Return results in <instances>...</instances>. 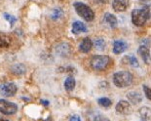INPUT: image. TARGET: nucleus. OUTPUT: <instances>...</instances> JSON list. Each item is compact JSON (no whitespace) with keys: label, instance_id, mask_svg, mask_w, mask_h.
Returning <instances> with one entry per match:
<instances>
[{"label":"nucleus","instance_id":"obj_1","mask_svg":"<svg viewBox=\"0 0 151 121\" xmlns=\"http://www.w3.org/2000/svg\"><path fill=\"white\" fill-rule=\"evenodd\" d=\"M149 15L150 11L148 6L141 9H134L132 12V22L137 27H142L149 19Z\"/></svg>","mask_w":151,"mask_h":121},{"label":"nucleus","instance_id":"obj_2","mask_svg":"<svg viewBox=\"0 0 151 121\" xmlns=\"http://www.w3.org/2000/svg\"><path fill=\"white\" fill-rule=\"evenodd\" d=\"M113 82L119 88L128 87L133 82V75L129 71H118L113 75Z\"/></svg>","mask_w":151,"mask_h":121},{"label":"nucleus","instance_id":"obj_3","mask_svg":"<svg viewBox=\"0 0 151 121\" xmlns=\"http://www.w3.org/2000/svg\"><path fill=\"white\" fill-rule=\"evenodd\" d=\"M74 8L77 12V14L81 18L84 19V20H86L87 22H91L94 20L95 14L91 9V7H89L88 5H86L82 2H76L74 3Z\"/></svg>","mask_w":151,"mask_h":121},{"label":"nucleus","instance_id":"obj_4","mask_svg":"<svg viewBox=\"0 0 151 121\" xmlns=\"http://www.w3.org/2000/svg\"><path fill=\"white\" fill-rule=\"evenodd\" d=\"M91 66L96 71H102V69L106 68V66L109 63V58L107 56L104 55H98L94 56L91 59Z\"/></svg>","mask_w":151,"mask_h":121},{"label":"nucleus","instance_id":"obj_5","mask_svg":"<svg viewBox=\"0 0 151 121\" xmlns=\"http://www.w3.org/2000/svg\"><path fill=\"white\" fill-rule=\"evenodd\" d=\"M18 107L17 104L11 102H8L6 100H0V112L3 114H7V115H11L17 112Z\"/></svg>","mask_w":151,"mask_h":121},{"label":"nucleus","instance_id":"obj_6","mask_svg":"<svg viewBox=\"0 0 151 121\" xmlns=\"http://www.w3.org/2000/svg\"><path fill=\"white\" fill-rule=\"evenodd\" d=\"M17 93V86L14 83H4L0 86V94L4 97H11Z\"/></svg>","mask_w":151,"mask_h":121},{"label":"nucleus","instance_id":"obj_7","mask_svg":"<svg viewBox=\"0 0 151 121\" xmlns=\"http://www.w3.org/2000/svg\"><path fill=\"white\" fill-rule=\"evenodd\" d=\"M130 0H113L112 3V7L114 11L116 12H123L129 7Z\"/></svg>","mask_w":151,"mask_h":121},{"label":"nucleus","instance_id":"obj_8","mask_svg":"<svg viewBox=\"0 0 151 121\" xmlns=\"http://www.w3.org/2000/svg\"><path fill=\"white\" fill-rule=\"evenodd\" d=\"M131 107L130 104L126 101H120L116 106V111L119 114H123V115H127L130 113Z\"/></svg>","mask_w":151,"mask_h":121},{"label":"nucleus","instance_id":"obj_9","mask_svg":"<svg viewBox=\"0 0 151 121\" xmlns=\"http://www.w3.org/2000/svg\"><path fill=\"white\" fill-rule=\"evenodd\" d=\"M104 22L105 24H107L110 28H115L117 27V24H118V21H117V18L115 17L114 15L110 14V13H106L104 17Z\"/></svg>","mask_w":151,"mask_h":121},{"label":"nucleus","instance_id":"obj_10","mask_svg":"<svg viewBox=\"0 0 151 121\" xmlns=\"http://www.w3.org/2000/svg\"><path fill=\"white\" fill-rule=\"evenodd\" d=\"M56 51L58 53V55L62 56V57H66L69 56L70 54V46L67 43H60L57 46Z\"/></svg>","mask_w":151,"mask_h":121},{"label":"nucleus","instance_id":"obj_11","mask_svg":"<svg viewBox=\"0 0 151 121\" xmlns=\"http://www.w3.org/2000/svg\"><path fill=\"white\" fill-rule=\"evenodd\" d=\"M128 48V45L127 43H125L124 41H121V40H116L114 41L113 43V52L115 54H121L123 53L124 51H126Z\"/></svg>","mask_w":151,"mask_h":121},{"label":"nucleus","instance_id":"obj_12","mask_svg":"<svg viewBox=\"0 0 151 121\" xmlns=\"http://www.w3.org/2000/svg\"><path fill=\"white\" fill-rule=\"evenodd\" d=\"M93 47V42L90 38H84L79 45V49L83 53H88Z\"/></svg>","mask_w":151,"mask_h":121},{"label":"nucleus","instance_id":"obj_13","mask_svg":"<svg viewBox=\"0 0 151 121\" xmlns=\"http://www.w3.org/2000/svg\"><path fill=\"white\" fill-rule=\"evenodd\" d=\"M139 54L140 55L141 58L143 59L144 63L149 65L150 63V52L149 49L146 46H140L139 48Z\"/></svg>","mask_w":151,"mask_h":121},{"label":"nucleus","instance_id":"obj_14","mask_svg":"<svg viewBox=\"0 0 151 121\" xmlns=\"http://www.w3.org/2000/svg\"><path fill=\"white\" fill-rule=\"evenodd\" d=\"M72 32L74 34H79L82 32H87L86 25L82 22H74L72 24Z\"/></svg>","mask_w":151,"mask_h":121},{"label":"nucleus","instance_id":"obj_15","mask_svg":"<svg viewBox=\"0 0 151 121\" xmlns=\"http://www.w3.org/2000/svg\"><path fill=\"white\" fill-rule=\"evenodd\" d=\"M127 97L131 103L134 104H139L140 102L142 101V96H141V94L139 93V92H130V93L127 95Z\"/></svg>","mask_w":151,"mask_h":121},{"label":"nucleus","instance_id":"obj_16","mask_svg":"<svg viewBox=\"0 0 151 121\" xmlns=\"http://www.w3.org/2000/svg\"><path fill=\"white\" fill-rule=\"evenodd\" d=\"M11 44L10 38L7 34L0 32V48H8Z\"/></svg>","mask_w":151,"mask_h":121},{"label":"nucleus","instance_id":"obj_17","mask_svg":"<svg viewBox=\"0 0 151 121\" xmlns=\"http://www.w3.org/2000/svg\"><path fill=\"white\" fill-rule=\"evenodd\" d=\"M25 66L24 65H21V63H17V65H14L12 66V71L15 73L16 75H22L25 73Z\"/></svg>","mask_w":151,"mask_h":121},{"label":"nucleus","instance_id":"obj_18","mask_svg":"<svg viewBox=\"0 0 151 121\" xmlns=\"http://www.w3.org/2000/svg\"><path fill=\"white\" fill-rule=\"evenodd\" d=\"M123 63H129V65L134 66V68H137L139 66V62H137V59L134 56H126L123 58Z\"/></svg>","mask_w":151,"mask_h":121},{"label":"nucleus","instance_id":"obj_19","mask_svg":"<svg viewBox=\"0 0 151 121\" xmlns=\"http://www.w3.org/2000/svg\"><path fill=\"white\" fill-rule=\"evenodd\" d=\"M75 85H76V81H75V79L73 78V77H67L65 79V90L67 91H72L73 89H74L75 87Z\"/></svg>","mask_w":151,"mask_h":121},{"label":"nucleus","instance_id":"obj_20","mask_svg":"<svg viewBox=\"0 0 151 121\" xmlns=\"http://www.w3.org/2000/svg\"><path fill=\"white\" fill-rule=\"evenodd\" d=\"M139 114H140V117L142 120H145V121L150 120V109L149 107H141L139 109Z\"/></svg>","mask_w":151,"mask_h":121},{"label":"nucleus","instance_id":"obj_21","mask_svg":"<svg viewBox=\"0 0 151 121\" xmlns=\"http://www.w3.org/2000/svg\"><path fill=\"white\" fill-rule=\"evenodd\" d=\"M98 103L99 106H101L102 107H109L112 104V102L109 100L108 98H99L98 100Z\"/></svg>","mask_w":151,"mask_h":121},{"label":"nucleus","instance_id":"obj_22","mask_svg":"<svg viewBox=\"0 0 151 121\" xmlns=\"http://www.w3.org/2000/svg\"><path fill=\"white\" fill-rule=\"evenodd\" d=\"M63 16V10L60 8H56L54 9L53 12H52V15H51V17H52L53 20H59V19Z\"/></svg>","mask_w":151,"mask_h":121},{"label":"nucleus","instance_id":"obj_23","mask_svg":"<svg viewBox=\"0 0 151 121\" xmlns=\"http://www.w3.org/2000/svg\"><path fill=\"white\" fill-rule=\"evenodd\" d=\"M95 47L98 50H101V51L104 50V48H105V41L104 39H101V38L97 39L95 41Z\"/></svg>","mask_w":151,"mask_h":121},{"label":"nucleus","instance_id":"obj_24","mask_svg":"<svg viewBox=\"0 0 151 121\" xmlns=\"http://www.w3.org/2000/svg\"><path fill=\"white\" fill-rule=\"evenodd\" d=\"M4 18H5V20L9 22V24H10L11 25H13L15 23H16V21H17V19H16V17H14V16H12L10 14H8V13H4Z\"/></svg>","mask_w":151,"mask_h":121},{"label":"nucleus","instance_id":"obj_25","mask_svg":"<svg viewBox=\"0 0 151 121\" xmlns=\"http://www.w3.org/2000/svg\"><path fill=\"white\" fill-rule=\"evenodd\" d=\"M143 90H144V93H145V95H146V98L148 99V100H151V94H150L149 87H147V86L144 85L143 86Z\"/></svg>","mask_w":151,"mask_h":121},{"label":"nucleus","instance_id":"obj_26","mask_svg":"<svg viewBox=\"0 0 151 121\" xmlns=\"http://www.w3.org/2000/svg\"><path fill=\"white\" fill-rule=\"evenodd\" d=\"M70 120H71V121H73V120H78V121H80V120H81V118H80L79 116H77V115H73V116L70 117Z\"/></svg>","mask_w":151,"mask_h":121},{"label":"nucleus","instance_id":"obj_27","mask_svg":"<svg viewBox=\"0 0 151 121\" xmlns=\"http://www.w3.org/2000/svg\"><path fill=\"white\" fill-rule=\"evenodd\" d=\"M41 104H45V106H49V102H47V101H44V100H41V102H40Z\"/></svg>","mask_w":151,"mask_h":121},{"label":"nucleus","instance_id":"obj_28","mask_svg":"<svg viewBox=\"0 0 151 121\" xmlns=\"http://www.w3.org/2000/svg\"><path fill=\"white\" fill-rule=\"evenodd\" d=\"M97 1H99V2H101V3H104V2H105V1H107V0H97Z\"/></svg>","mask_w":151,"mask_h":121},{"label":"nucleus","instance_id":"obj_29","mask_svg":"<svg viewBox=\"0 0 151 121\" xmlns=\"http://www.w3.org/2000/svg\"><path fill=\"white\" fill-rule=\"evenodd\" d=\"M62 1H63V0H62Z\"/></svg>","mask_w":151,"mask_h":121},{"label":"nucleus","instance_id":"obj_30","mask_svg":"<svg viewBox=\"0 0 151 121\" xmlns=\"http://www.w3.org/2000/svg\"><path fill=\"white\" fill-rule=\"evenodd\" d=\"M142 1H144V0H142Z\"/></svg>","mask_w":151,"mask_h":121}]
</instances>
